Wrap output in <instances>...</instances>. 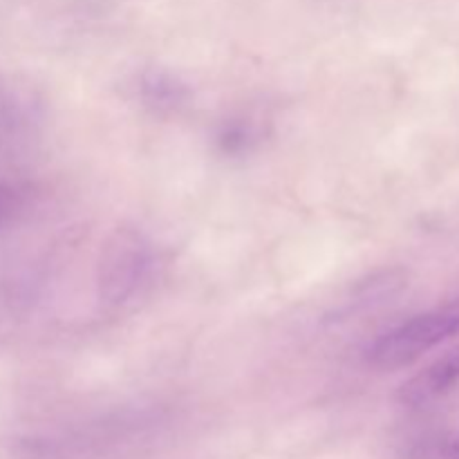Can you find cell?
Masks as SVG:
<instances>
[{"instance_id": "5b68a950", "label": "cell", "mask_w": 459, "mask_h": 459, "mask_svg": "<svg viewBox=\"0 0 459 459\" xmlns=\"http://www.w3.org/2000/svg\"><path fill=\"white\" fill-rule=\"evenodd\" d=\"M137 94L142 106L155 115H173L186 106L191 90L175 74L157 67V70H143L137 76Z\"/></svg>"}, {"instance_id": "3957f363", "label": "cell", "mask_w": 459, "mask_h": 459, "mask_svg": "<svg viewBox=\"0 0 459 459\" xmlns=\"http://www.w3.org/2000/svg\"><path fill=\"white\" fill-rule=\"evenodd\" d=\"M40 108L27 90L0 74V152H18L34 142Z\"/></svg>"}, {"instance_id": "6da1fadb", "label": "cell", "mask_w": 459, "mask_h": 459, "mask_svg": "<svg viewBox=\"0 0 459 459\" xmlns=\"http://www.w3.org/2000/svg\"><path fill=\"white\" fill-rule=\"evenodd\" d=\"M157 269L155 242L137 227H117L101 245L97 263V296L119 309L142 296Z\"/></svg>"}, {"instance_id": "52a82bcc", "label": "cell", "mask_w": 459, "mask_h": 459, "mask_svg": "<svg viewBox=\"0 0 459 459\" xmlns=\"http://www.w3.org/2000/svg\"><path fill=\"white\" fill-rule=\"evenodd\" d=\"M411 455L412 459H459V433H439L420 439Z\"/></svg>"}, {"instance_id": "ba28073f", "label": "cell", "mask_w": 459, "mask_h": 459, "mask_svg": "<svg viewBox=\"0 0 459 459\" xmlns=\"http://www.w3.org/2000/svg\"><path fill=\"white\" fill-rule=\"evenodd\" d=\"M13 206H16V197H13V193L9 191V188L0 186V224L7 220V215L12 213Z\"/></svg>"}, {"instance_id": "277c9868", "label": "cell", "mask_w": 459, "mask_h": 459, "mask_svg": "<svg viewBox=\"0 0 459 459\" xmlns=\"http://www.w3.org/2000/svg\"><path fill=\"white\" fill-rule=\"evenodd\" d=\"M459 384V345L439 354L435 361L421 368L417 375L403 381L397 399L406 408H426L446 397Z\"/></svg>"}, {"instance_id": "7a4b0ae2", "label": "cell", "mask_w": 459, "mask_h": 459, "mask_svg": "<svg viewBox=\"0 0 459 459\" xmlns=\"http://www.w3.org/2000/svg\"><path fill=\"white\" fill-rule=\"evenodd\" d=\"M459 334V300L412 314L381 332L366 350L368 366L402 370Z\"/></svg>"}, {"instance_id": "8992f818", "label": "cell", "mask_w": 459, "mask_h": 459, "mask_svg": "<svg viewBox=\"0 0 459 459\" xmlns=\"http://www.w3.org/2000/svg\"><path fill=\"white\" fill-rule=\"evenodd\" d=\"M258 142V126L249 119H231L220 128L218 146L227 155L249 152V148Z\"/></svg>"}]
</instances>
